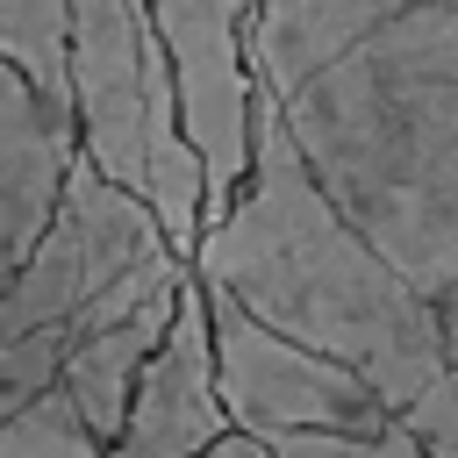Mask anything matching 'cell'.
I'll use <instances>...</instances> for the list:
<instances>
[{
    "mask_svg": "<svg viewBox=\"0 0 458 458\" xmlns=\"http://www.w3.org/2000/svg\"><path fill=\"white\" fill-rule=\"evenodd\" d=\"M437 7V0H250L243 14V43H250V72L265 100H286L293 86H308L315 72H329L351 43H365L372 29Z\"/></svg>",
    "mask_w": 458,
    "mask_h": 458,
    "instance_id": "cell-7",
    "label": "cell"
},
{
    "mask_svg": "<svg viewBox=\"0 0 458 458\" xmlns=\"http://www.w3.org/2000/svg\"><path fill=\"white\" fill-rule=\"evenodd\" d=\"M272 458H422V444L394 422V429H379V437H279V444H265Z\"/></svg>",
    "mask_w": 458,
    "mask_h": 458,
    "instance_id": "cell-11",
    "label": "cell"
},
{
    "mask_svg": "<svg viewBox=\"0 0 458 458\" xmlns=\"http://www.w3.org/2000/svg\"><path fill=\"white\" fill-rule=\"evenodd\" d=\"M193 279V272H186ZM186 279H165V286H150L143 301H129V308H114L107 322H93L79 344H72V358H64V401L79 408V422L114 451V437H122V422H129V401H136V379H143V365L157 358V344L172 336V315H179V293H186Z\"/></svg>",
    "mask_w": 458,
    "mask_h": 458,
    "instance_id": "cell-8",
    "label": "cell"
},
{
    "mask_svg": "<svg viewBox=\"0 0 458 458\" xmlns=\"http://www.w3.org/2000/svg\"><path fill=\"white\" fill-rule=\"evenodd\" d=\"M72 129L79 157L136 193L179 258L208 236V165L186 143L179 86L143 0H72Z\"/></svg>",
    "mask_w": 458,
    "mask_h": 458,
    "instance_id": "cell-2",
    "label": "cell"
},
{
    "mask_svg": "<svg viewBox=\"0 0 458 458\" xmlns=\"http://www.w3.org/2000/svg\"><path fill=\"white\" fill-rule=\"evenodd\" d=\"M0 72L72 114V0H0Z\"/></svg>",
    "mask_w": 458,
    "mask_h": 458,
    "instance_id": "cell-9",
    "label": "cell"
},
{
    "mask_svg": "<svg viewBox=\"0 0 458 458\" xmlns=\"http://www.w3.org/2000/svg\"><path fill=\"white\" fill-rule=\"evenodd\" d=\"M193 279L229 293L272 336L358 372L394 408V422L437 379H451V344L437 308L322 193L315 165L301 157L286 114L265 93H258L250 179L229 200V215L208 222L193 250Z\"/></svg>",
    "mask_w": 458,
    "mask_h": 458,
    "instance_id": "cell-1",
    "label": "cell"
},
{
    "mask_svg": "<svg viewBox=\"0 0 458 458\" xmlns=\"http://www.w3.org/2000/svg\"><path fill=\"white\" fill-rule=\"evenodd\" d=\"M143 14L165 43L186 143L208 165V222H222L258 150V72L243 43V0H143Z\"/></svg>",
    "mask_w": 458,
    "mask_h": 458,
    "instance_id": "cell-4",
    "label": "cell"
},
{
    "mask_svg": "<svg viewBox=\"0 0 458 458\" xmlns=\"http://www.w3.org/2000/svg\"><path fill=\"white\" fill-rule=\"evenodd\" d=\"M0 458H107V444L79 422V408H72L64 386H57V394L29 401V408L0 429Z\"/></svg>",
    "mask_w": 458,
    "mask_h": 458,
    "instance_id": "cell-10",
    "label": "cell"
},
{
    "mask_svg": "<svg viewBox=\"0 0 458 458\" xmlns=\"http://www.w3.org/2000/svg\"><path fill=\"white\" fill-rule=\"evenodd\" d=\"M200 293H208L215 372H222V408H229L236 437L279 444V437H379V429H394V408L358 372L272 336L215 286H200Z\"/></svg>",
    "mask_w": 458,
    "mask_h": 458,
    "instance_id": "cell-3",
    "label": "cell"
},
{
    "mask_svg": "<svg viewBox=\"0 0 458 458\" xmlns=\"http://www.w3.org/2000/svg\"><path fill=\"white\" fill-rule=\"evenodd\" d=\"M229 437L236 429H229V408H222L208 293H200V279H186L179 315H172V336L143 365L136 401H129V422H122V437H114L107 458H208Z\"/></svg>",
    "mask_w": 458,
    "mask_h": 458,
    "instance_id": "cell-5",
    "label": "cell"
},
{
    "mask_svg": "<svg viewBox=\"0 0 458 458\" xmlns=\"http://www.w3.org/2000/svg\"><path fill=\"white\" fill-rule=\"evenodd\" d=\"M401 429L422 444V458H458V365H451V379H437V386L401 415Z\"/></svg>",
    "mask_w": 458,
    "mask_h": 458,
    "instance_id": "cell-12",
    "label": "cell"
},
{
    "mask_svg": "<svg viewBox=\"0 0 458 458\" xmlns=\"http://www.w3.org/2000/svg\"><path fill=\"white\" fill-rule=\"evenodd\" d=\"M208 458H272V451H265V444H250V437H229V444H215Z\"/></svg>",
    "mask_w": 458,
    "mask_h": 458,
    "instance_id": "cell-13",
    "label": "cell"
},
{
    "mask_svg": "<svg viewBox=\"0 0 458 458\" xmlns=\"http://www.w3.org/2000/svg\"><path fill=\"white\" fill-rule=\"evenodd\" d=\"M72 165H79L72 114L50 107L43 93H29L14 72H0V293L36 258Z\"/></svg>",
    "mask_w": 458,
    "mask_h": 458,
    "instance_id": "cell-6",
    "label": "cell"
}]
</instances>
